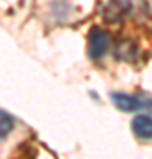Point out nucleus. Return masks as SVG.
Returning <instances> with one entry per match:
<instances>
[{"label":"nucleus","instance_id":"1","mask_svg":"<svg viewBox=\"0 0 152 159\" xmlns=\"http://www.w3.org/2000/svg\"><path fill=\"white\" fill-rule=\"evenodd\" d=\"M112 102L120 111H124V113H135L138 110H143V108L150 106V99L149 97L131 96V94H124V92L112 94Z\"/></svg>","mask_w":152,"mask_h":159},{"label":"nucleus","instance_id":"2","mask_svg":"<svg viewBox=\"0 0 152 159\" xmlns=\"http://www.w3.org/2000/svg\"><path fill=\"white\" fill-rule=\"evenodd\" d=\"M110 48V35L99 27H94L89 34V55L92 60H99Z\"/></svg>","mask_w":152,"mask_h":159},{"label":"nucleus","instance_id":"5","mask_svg":"<svg viewBox=\"0 0 152 159\" xmlns=\"http://www.w3.org/2000/svg\"><path fill=\"white\" fill-rule=\"evenodd\" d=\"M127 9H129V14H140L141 18H145L147 12H149L145 0H129L127 2Z\"/></svg>","mask_w":152,"mask_h":159},{"label":"nucleus","instance_id":"4","mask_svg":"<svg viewBox=\"0 0 152 159\" xmlns=\"http://www.w3.org/2000/svg\"><path fill=\"white\" fill-rule=\"evenodd\" d=\"M12 129H14V119H12L7 111L0 110V140L7 138V134H9Z\"/></svg>","mask_w":152,"mask_h":159},{"label":"nucleus","instance_id":"3","mask_svg":"<svg viewBox=\"0 0 152 159\" xmlns=\"http://www.w3.org/2000/svg\"><path fill=\"white\" fill-rule=\"evenodd\" d=\"M131 129L135 133V136L141 142H149L152 136V120L149 113L136 115L133 122H131Z\"/></svg>","mask_w":152,"mask_h":159}]
</instances>
